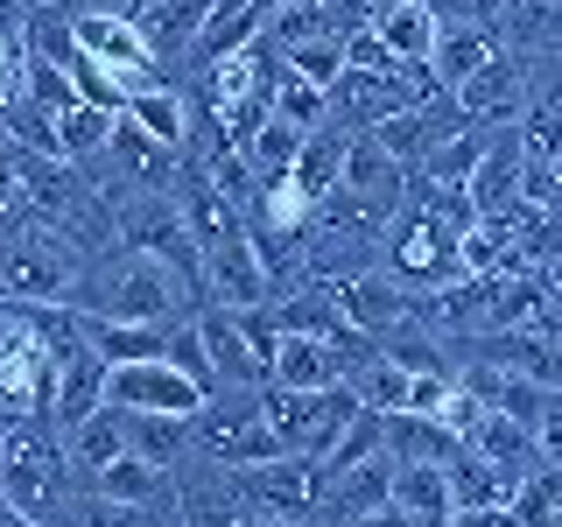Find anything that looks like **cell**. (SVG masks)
Here are the masks:
<instances>
[{"label": "cell", "mask_w": 562, "mask_h": 527, "mask_svg": "<svg viewBox=\"0 0 562 527\" xmlns=\"http://www.w3.org/2000/svg\"><path fill=\"white\" fill-rule=\"evenodd\" d=\"M64 310L78 316H105V324H183V316H198V281L176 274L169 260H148V254H127V246H113V254H99L92 268L70 281Z\"/></svg>", "instance_id": "obj_1"}, {"label": "cell", "mask_w": 562, "mask_h": 527, "mask_svg": "<svg viewBox=\"0 0 562 527\" xmlns=\"http://www.w3.org/2000/svg\"><path fill=\"white\" fill-rule=\"evenodd\" d=\"M260 415H268L281 457H310L316 464V457L338 444L366 408H359L351 386H324V394H281V386H260Z\"/></svg>", "instance_id": "obj_2"}, {"label": "cell", "mask_w": 562, "mask_h": 527, "mask_svg": "<svg viewBox=\"0 0 562 527\" xmlns=\"http://www.w3.org/2000/svg\"><path fill=\"white\" fill-rule=\"evenodd\" d=\"M113 239L127 246V254L169 260V268L190 274V281H198V295H204V254H198V239H190V225H183V211H176L169 190H148V198L113 204Z\"/></svg>", "instance_id": "obj_3"}, {"label": "cell", "mask_w": 562, "mask_h": 527, "mask_svg": "<svg viewBox=\"0 0 562 527\" xmlns=\"http://www.w3.org/2000/svg\"><path fill=\"white\" fill-rule=\"evenodd\" d=\"M204 386L198 380H183L169 359H134V366H113L105 373V408H120V415H198L204 408Z\"/></svg>", "instance_id": "obj_4"}, {"label": "cell", "mask_w": 562, "mask_h": 527, "mask_svg": "<svg viewBox=\"0 0 562 527\" xmlns=\"http://www.w3.org/2000/svg\"><path fill=\"white\" fill-rule=\"evenodd\" d=\"M330 289H338V310H345V324L359 330V338H386V330H401L408 324V316H422L415 303L422 295L415 289H401L394 274L386 268H366V274H351V281H330Z\"/></svg>", "instance_id": "obj_5"}, {"label": "cell", "mask_w": 562, "mask_h": 527, "mask_svg": "<svg viewBox=\"0 0 562 527\" xmlns=\"http://www.w3.org/2000/svg\"><path fill=\"white\" fill-rule=\"evenodd\" d=\"M450 99L464 105L471 127H520V113H527V57L499 49V57H492L471 85H457Z\"/></svg>", "instance_id": "obj_6"}, {"label": "cell", "mask_w": 562, "mask_h": 527, "mask_svg": "<svg viewBox=\"0 0 562 527\" xmlns=\"http://www.w3.org/2000/svg\"><path fill=\"white\" fill-rule=\"evenodd\" d=\"M401 105H408L401 70H338V85H330V134H373Z\"/></svg>", "instance_id": "obj_7"}, {"label": "cell", "mask_w": 562, "mask_h": 527, "mask_svg": "<svg viewBox=\"0 0 562 527\" xmlns=\"http://www.w3.org/2000/svg\"><path fill=\"white\" fill-rule=\"evenodd\" d=\"M198 330H204V351H211V373H218V394L225 386H268V351L254 345V330H246L233 310L204 303Z\"/></svg>", "instance_id": "obj_8"}, {"label": "cell", "mask_w": 562, "mask_h": 527, "mask_svg": "<svg viewBox=\"0 0 562 527\" xmlns=\"http://www.w3.org/2000/svg\"><path fill=\"white\" fill-rule=\"evenodd\" d=\"M204 303H218V310H268L274 303L254 239H233V246H211L204 254Z\"/></svg>", "instance_id": "obj_9"}, {"label": "cell", "mask_w": 562, "mask_h": 527, "mask_svg": "<svg viewBox=\"0 0 562 527\" xmlns=\"http://www.w3.org/2000/svg\"><path fill=\"white\" fill-rule=\"evenodd\" d=\"M120 120H127L134 134H148L155 148H169V155L190 148V92H176V85H148V92H134Z\"/></svg>", "instance_id": "obj_10"}, {"label": "cell", "mask_w": 562, "mask_h": 527, "mask_svg": "<svg viewBox=\"0 0 562 527\" xmlns=\"http://www.w3.org/2000/svg\"><path fill=\"white\" fill-rule=\"evenodd\" d=\"M499 43L514 49V57H527V64L562 57V0H506Z\"/></svg>", "instance_id": "obj_11"}, {"label": "cell", "mask_w": 562, "mask_h": 527, "mask_svg": "<svg viewBox=\"0 0 562 527\" xmlns=\"http://www.w3.org/2000/svg\"><path fill=\"white\" fill-rule=\"evenodd\" d=\"M464 450H479L485 464H499L506 479H527V471L541 464V450H535V429H527V422H514V415H479L464 429Z\"/></svg>", "instance_id": "obj_12"}, {"label": "cell", "mask_w": 562, "mask_h": 527, "mask_svg": "<svg viewBox=\"0 0 562 527\" xmlns=\"http://www.w3.org/2000/svg\"><path fill=\"white\" fill-rule=\"evenodd\" d=\"M499 29H436V49H429V70L443 92H457V85H471L479 70L499 57Z\"/></svg>", "instance_id": "obj_13"}, {"label": "cell", "mask_w": 562, "mask_h": 527, "mask_svg": "<svg viewBox=\"0 0 562 527\" xmlns=\"http://www.w3.org/2000/svg\"><path fill=\"white\" fill-rule=\"evenodd\" d=\"M366 29L394 49V64H429V49H436V14L422 0H380Z\"/></svg>", "instance_id": "obj_14"}, {"label": "cell", "mask_w": 562, "mask_h": 527, "mask_svg": "<svg viewBox=\"0 0 562 527\" xmlns=\"http://www.w3.org/2000/svg\"><path fill=\"white\" fill-rule=\"evenodd\" d=\"M85 492H105V500H127V506H176V485L169 471H155L148 457H113L105 471H92V479H78Z\"/></svg>", "instance_id": "obj_15"}, {"label": "cell", "mask_w": 562, "mask_h": 527, "mask_svg": "<svg viewBox=\"0 0 562 527\" xmlns=\"http://www.w3.org/2000/svg\"><path fill=\"white\" fill-rule=\"evenodd\" d=\"M113 457H127V415H120V408H99L92 422H78V429L64 436L70 479H92V471H105Z\"/></svg>", "instance_id": "obj_16"}, {"label": "cell", "mask_w": 562, "mask_h": 527, "mask_svg": "<svg viewBox=\"0 0 562 527\" xmlns=\"http://www.w3.org/2000/svg\"><path fill=\"white\" fill-rule=\"evenodd\" d=\"M70 316H78V310H70ZM78 330H85V345H92L105 366L162 359V345H169V324H105V316H78Z\"/></svg>", "instance_id": "obj_17"}, {"label": "cell", "mask_w": 562, "mask_h": 527, "mask_svg": "<svg viewBox=\"0 0 562 527\" xmlns=\"http://www.w3.org/2000/svg\"><path fill=\"white\" fill-rule=\"evenodd\" d=\"M457 436L429 415H386V464H450Z\"/></svg>", "instance_id": "obj_18"}, {"label": "cell", "mask_w": 562, "mask_h": 527, "mask_svg": "<svg viewBox=\"0 0 562 527\" xmlns=\"http://www.w3.org/2000/svg\"><path fill=\"white\" fill-rule=\"evenodd\" d=\"M127 450L148 457L155 471H176L190 450H198V436H190L183 415H127Z\"/></svg>", "instance_id": "obj_19"}, {"label": "cell", "mask_w": 562, "mask_h": 527, "mask_svg": "<svg viewBox=\"0 0 562 527\" xmlns=\"http://www.w3.org/2000/svg\"><path fill=\"white\" fill-rule=\"evenodd\" d=\"M345 141H351V134H330V127L303 141V155H295V169H289V183H295V190H303V198H310V204H324V198H330V190H338V183H345Z\"/></svg>", "instance_id": "obj_20"}, {"label": "cell", "mask_w": 562, "mask_h": 527, "mask_svg": "<svg viewBox=\"0 0 562 527\" xmlns=\"http://www.w3.org/2000/svg\"><path fill=\"white\" fill-rule=\"evenodd\" d=\"M506 527H562V464H535L506 500Z\"/></svg>", "instance_id": "obj_21"}, {"label": "cell", "mask_w": 562, "mask_h": 527, "mask_svg": "<svg viewBox=\"0 0 562 527\" xmlns=\"http://www.w3.org/2000/svg\"><path fill=\"white\" fill-rule=\"evenodd\" d=\"M394 514H408V520H450V479H443V464H394Z\"/></svg>", "instance_id": "obj_22"}, {"label": "cell", "mask_w": 562, "mask_h": 527, "mask_svg": "<svg viewBox=\"0 0 562 527\" xmlns=\"http://www.w3.org/2000/svg\"><path fill=\"white\" fill-rule=\"evenodd\" d=\"M351 394H359V408L366 415H401V408H408V373H401V366L394 359H386V351L373 345V359H366V366H351Z\"/></svg>", "instance_id": "obj_23"}, {"label": "cell", "mask_w": 562, "mask_h": 527, "mask_svg": "<svg viewBox=\"0 0 562 527\" xmlns=\"http://www.w3.org/2000/svg\"><path fill=\"white\" fill-rule=\"evenodd\" d=\"M155 514L162 506H127V500H105V492H70V500L57 506V520L49 527H155Z\"/></svg>", "instance_id": "obj_24"}, {"label": "cell", "mask_w": 562, "mask_h": 527, "mask_svg": "<svg viewBox=\"0 0 562 527\" xmlns=\"http://www.w3.org/2000/svg\"><path fill=\"white\" fill-rule=\"evenodd\" d=\"M113 127H120V120L113 113H99V105H70V113L57 120V155H64V162H99V155L105 148H113Z\"/></svg>", "instance_id": "obj_25"}, {"label": "cell", "mask_w": 562, "mask_h": 527, "mask_svg": "<svg viewBox=\"0 0 562 527\" xmlns=\"http://www.w3.org/2000/svg\"><path fill=\"white\" fill-rule=\"evenodd\" d=\"M303 141H310V134H295L289 120H274V113H268L254 134L239 141V148H246V162H254V176H260V183H274V176H289V169H295Z\"/></svg>", "instance_id": "obj_26"}, {"label": "cell", "mask_w": 562, "mask_h": 527, "mask_svg": "<svg viewBox=\"0 0 562 527\" xmlns=\"http://www.w3.org/2000/svg\"><path fill=\"white\" fill-rule=\"evenodd\" d=\"M274 120H289L295 134H324V127H330V92H324V85H310V78H295V70H281V85H274Z\"/></svg>", "instance_id": "obj_27"}, {"label": "cell", "mask_w": 562, "mask_h": 527, "mask_svg": "<svg viewBox=\"0 0 562 527\" xmlns=\"http://www.w3.org/2000/svg\"><path fill=\"white\" fill-rule=\"evenodd\" d=\"M268 43L274 49H303V43H345V35L330 22V0H310V8H274L268 14Z\"/></svg>", "instance_id": "obj_28"}, {"label": "cell", "mask_w": 562, "mask_h": 527, "mask_svg": "<svg viewBox=\"0 0 562 527\" xmlns=\"http://www.w3.org/2000/svg\"><path fill=\"white\" fill-rule=\"evenodd\" d=\"M162 359H169L183 380H198L204 394H218V373H211V351H204V330H198V316L169 324V345H162Z\"/></svg>", "instance_id": "obj_29"}, {"label": "cell", "mask_w": 562, "mask_h": 527, "mask_svg": "<svg viewBox=\"0 0 562 527\" xmlns=\"http://www.w3.org/2000/svg\"><path fill=\"white\" fill-rule=\"evenodd\" d=\"M281 64L295 70V78H310V85H338V70H345V43H303V49H281Z\"/></svg>", "instance_id": "obj_30"}, {"label": "cell", "mask_w": 562, "mask_h": 527, "mask_svg": "<svg viewBox=\"0 0 562 527\" xmlns=\"http://www.w3.org/2000/svg\"><path fill=\"white\" fill-rule=\"evenodd\" d=\"M436 14V29H499L506 0H422Z\"/></svg>", "instance_id": "obj_31"}, {"label": "cell", "mask_w": 562, "mask_h": 527, "mask_svg": "<svg viewBox=\"0 0 562 527\" xmlns=\"http://www.w3.org/2000/svg\"><path fill=\"white\" fill-rule=\"evenodd\" d=\"M345 70H401V64L373 29H359V35H345Z\"/></svg>", "instance_id": "obj_32"}, {"label": "cell", "mask_w": 562, "mask_h": 527, "mask_svg": "<svg viewBox=\"0 0 562 527\" xmlns=\"http://www.w3.org/2000/svg\"><path fill=\"white\" fill-rule=\"evenodd\" d=\"M443 527H506V506H450Z\"/></svg>", "instance_id": "obj_33"}, {"label": "cell", "mask_w": 562, "mask_h": 527, "mask_svg": "<svg viewBox=\"0 0 562 527\" xmlns=\"http://www.w3.org/2000/svg\"><path fill=\"white\" fill-rule=\"evenodd\" d=\"M351 527H415V520L394 514V506H380V514H366V520H351Z\"/></svg>", "instance_id": "obj_34"}, {"label": "cell", "mask_w": 562, "mask_h": 527, "mask_svg": "<svg viewBox=\"0 0 562 527\" xmlns=\"http://www.w3.org/2000/svg\"><path fill=\"white\" fill-rule=\"evenodd\" d=\"M274 8H310V0H268V14H274Z\"/></svg>", "instance_id": "obj_35"}, {"label": "cell", "mask_w": 562, "mask_h": 527, "mask_svg": "<svg viewBox=\"0 0 562 527\" xmlns=\"http://www.w3.org/2000/svg\"><path fill=\"white\" fill-rule=\"evenodd\" d=\"M22 8H29V14H35V8H64V0H22Z\"/></svg>", "instance_id": "obj_36"}, {"label": "cell", "mask_w": 562, "mask_h": 527, "mask_svg": "<svg viewBox=\"0 0 562 527\" xmlns=\"http://www.w3.org/2000/svg\"><path fill=\"white\" fill-rule=\"evenodd\" d=\"M0 155H8V120H0Z\"/></svg>", "instance_id": "obj_37"}]
</instances>
